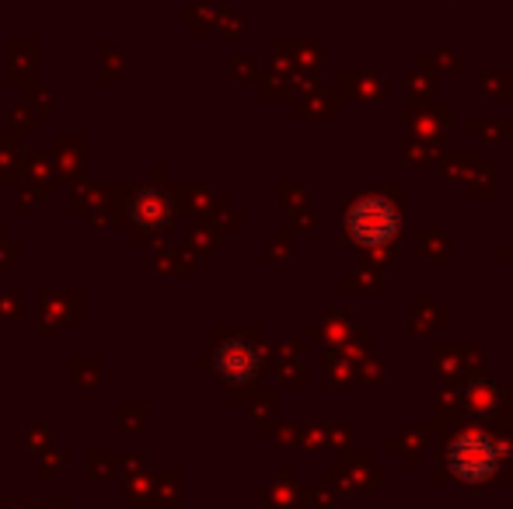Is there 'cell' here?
<instances>
[{
  "mask_svg": "<svg viewBox=\"0 0 513 509\" xmlns=\"http://www.w3.org/2000/svg\"><path fill=\"white\" fill-rule=\"evenodd\" d=\"M346 223H350V234L360 244H384L398 231V213L395 206L384 203V199H363L350 210Z\"/></svg>",
  "mask_w": 513,
  "mask_h": 509,
  "instance_id": "6da1fadb",
  "label": "cell"
},
{
  "mask_svg": "<svg viewBox=\"0 0 513 509\" xmlns=\"http://www.w3.org/2000/svg\"><path fill=\"white\" fill-rule=\"evenodd\" d=\"M451 464H455L461 478L482 482L499 468V447L486 436H461L451 447Z\"/></svg>",
  "mask_w": 513,
  "mask_h": 509,
  "instance_id": "7a4b0ae2",
  "label": "cell"
},
{
  "mask_svg": "<svg viewBox=\"0 0 513 509\" xmlns=\"http://www.w3.org/2000/svg\"><path fill=\"white\" fill-rule=\"evenodd\" d=\"M214 363H217L220 377H227V380H248L258 367V356L245 342H224Z\"/></svg>",
  "mask_w": 513,
  "mask_h": 509,
  "instance_id": "3957f363",
  "label": "cell"
}]
</instances>
